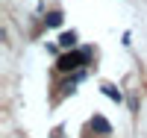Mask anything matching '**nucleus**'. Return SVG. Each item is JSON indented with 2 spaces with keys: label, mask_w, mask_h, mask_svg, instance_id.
I'll return each mask as SVG.
<instances>
[{
  "label": "nucleus",
  "mask_w": 147,
  "mask_h": 138,
  "mask_svg": "<svg viewBox=\"0 0 147 138\" xmlns=\"http://www.w3.org/2000/svg\"><path fill=\"white\" fill-rule=\"evenodd\" d=\"M91 59L88 50H74V53H65L62 59L56 62V71H62V73H71V71H77L80 65H85V62Z\"/></svg>",
  "instance_id": "nucleus-1"
},
{
  "label": "nucleus",
  "mask_w": 147,
  "mask_h": 138,
  "mask_svg": "<svg viewBox=\"0 0 147 138\" xmlns=\"http://www.w3.org/2000/svg\"><path fill=\"white\" fill-rule=\"evenodd\" d=\"M91 127H94L97 132H103V135H109V123H106L103 118H94V123H91Z\"/></svg>",
  "instance_id": "nucleus-2"
},
{
  "label": "nucleus",
  "mask_w": 147,
  "mask_h": 138,
  "mask_svg": "<svg viewBox=\"0 0 147 138\" xmlns=\"http://www.w3.org/2000/svg\"><path fill=\"white\" fill-rule=\"evenodd\" d=\"M62 24V12H50L47 15V27H59Z\"/></svg>",
  "instance_id": "nucleus-3"
},
{
  "label": "nucleus",
  "mask_w": 147,
  "mask_h": 138,
  "mask_svg": "<svg viewBox=\"0 0 147 138\" xmlns=\"http://www.w3.org/2000/svg\"><path fill=\"white\" fill-rule=\"evenodd\" d=\"M62 44H65V47L77 44V35H74V32H65V35H62Z\"/></svg>",
  "instance_id": "nucleus-4"
},
{
  "label": "nucleus",
  "mask_w": 147,
  "mask_h": 138,
  "mask_svg": "<svg viewBox=\"0 0 147 138\" xmlns=\"http://www.w3.org/2000/svg\"><path fill=\"white\" fill-rule=\"evenodd\" d=\"M103 91L112 97V100H121V91H118V88H112V85H103Z\"/></svg>",
  "instance_id": "nucleus-5"
},
{
  "label": "nucleus",
  "mask_w": 147,
  "mask_h": 138,
  "mask_svg": "<svg viewBox=\"0 0 147 138\" xmlns=\"http://www.w3.org/2000/svg\"><path fill=\"white\" fill-rule=\"evenodd\" d=\"M74 85H77V79H71V82H65V85H59V94H68V91H74Z\"/></svg>",
  "instance_id": "nucleus-6"
}]
</instances>
